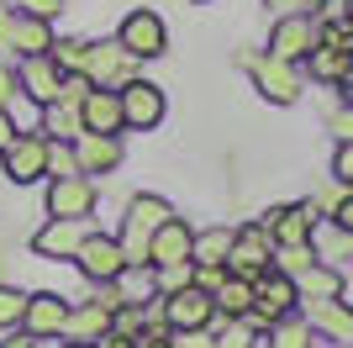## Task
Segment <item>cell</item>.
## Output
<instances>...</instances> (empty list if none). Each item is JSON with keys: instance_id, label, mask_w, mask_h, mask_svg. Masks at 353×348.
I'll use <instances>...</instances> for the list:
<instances>
[{"instance_id": "cell-1", "label": "cell", "mask_w": 353, "mask_h": 348, "mask_svg": "<svg viewBox=\"0 0 353 348\" xmlns=\"http://www.w3.org/2000/svg\"><path fill=\"white\" fill-rule=\"evenodd\" d=\"M169 217H174V206L163 201V195H153V190L127 195V206H121V232H117L127 269H148V238H153Z\"/></svg>"}, {"instance_id": "cell-2", "label": "cell", "mask_w": 353, "mask_h": 348, "mask_svg": "<svg viewBox=\"0 0 353 348\" xmlns=\"http://www.w3.org/2000/svg\"><path fill=\"white\" fill-rule=\"evenodd\" d=\"M295 306H301V296H295V280L280 275V269H264V275L253 280V311L243 322H248L253 333H269L280 317H290Z\"/></svg>"}, {"instance_id": "cell-3", "label": "cell", "mask_w": 353, "mask_h": 348, "mask_svg": "<svg viewBox=\"0 0 353 348\" xmlns=\"http://www.w3.org/2000/svg\"><path fill=\"white\" fill-rule=\"evenodd\" d=\"M127 53L137 58V64H148V58H163L169 53V27H163V16L153 11V6H137V11H127L117 21V32H111Z\"/></svg>"}, {"instance_id": "cell-4", "label": "cell", "mask_w": 353, "mask_h": 348, "mask_svg": "<svg viewBox=\"0 0 353 348\" xmlns=\"http://www.w3.org/2000/svg\"><path fill=\"white\" fill-rule=\"evenodd\" d=\"M243 64H248L253 90H259L264 101H274V106H295L301 101V90H306L301 64H285V58H269V53H248Z\"/></svg>"}, {"instance_id": "cell-5", "label": "cell", "mask_w": 353, "mask_h": 348, "mask_svg": "<svg viewBox=\"0 0 353 348\" xmlns=\"http://www.w3.org/2000/svg\"><path fill=\"white\" fill-rule=\"evenodd\" d=\"M121 95V127L127 132H153L169 116V95H163V85H153V79H127V85L117 90Z\"/></svg>"}, {"instance_id": "cell-6", "label": "cell", "mask_w": 353, "mask_h": 348, "mask_svg": "<svg viewBox=\"0 0 353 348\" xmlns=\"http://www.w3.org/2000/svg\"><path fill=\"white\" fill-rule=\"evenodd\" d=\"M74 269H79V280H85V285H111V280L127 269L117 232H95V227H90L85 243H79V253H74Z\"/></svg>"}, {"instance_id": "cell-7", "label": "cell", "mask_w": 353, "mask_h": 348, "mask_svg": "<svg viewBox=\"0 0 353 348\" xmlns=\"http://www.w3.org/2000/svg\"><path fill=\"white\" fill-rule=\"evenodd\" d=\"M316 206L311 201H295V206H269L264 217H259V227L269 232V243L274 248H306L311 238H316Z\"/></svg>"}, {"instance_id": "cell-8", "label": "cell", "mask_w": 353, "mask_h": 348, "mask_svg": "<svg viewBox=\"0 0 353 348\" xmlns=\"http://www.w3.org/2000/svg\"><path fill=\"white\" fill-rule=\"evenodd\" d=\"M0 174L11 185H43L48 180V137L43 132H16L11 148L0 153Z\"/></svg>"}, {"instance_id": "cell-9", "label": "cell", "mask_w": 353, "mask_h": 348, "mask_svg": "<svg viewBox=\"0 0 353 348\" xmlns=\"http://www.w3.org/2000/svg\"><path fill=\"white\" fill-rule=\"evenodd\" d=\"M74 164L85 180H105V174H117L127 164V143H121V132H79L74 137Z\"/></svg>"}, {"instance_id": "cell-10", "label": "cell", "mask_w": 353, "mask_h": 348, "mask_svg": "<svg viewBox=\"0 0 353 348\" xmlns=\"http://www.w3.org/2000/svg\"><path fill=\"white\" fill-rule=\"evenodd\" d=\"M85 232H90V222H79V217H43V227L32 232L27 248L37 253V259H48V264H74Z\"/></svg>"}, {"instance_id": "cell-11", "label": "cell", "mask_w": 353, "mask_h": 348, "mask_svg": "<svg viewBox=\"0 0 353 348\" xmlns=\"http://www.w3.org/2000/svg\"><path fill=\"white\" fill-rule=\"evenodd\" d=\"M264 269H274V243L259 222L248 227H232V248H227V275H243V280H259Z\"/></svg>"}, {"instance_id": "cell-12", "label": "cell", "mask_w": 353, "mask_h": 348, "mask_svg": "<svg viewBox=\"0 0 353 348\" xmlns=\"http://www.w3.org/2000/svg\"><path fill=\"white\" fill-rule=\"evenodd\" d=\"M316 43H322V27L306 11H290L269 27V58H285V64H306V53Z\"/></svg>"}, {"instance_id": "cell-13", "label": "cell", "mask_w": 353, "mask_h": 348, "mask_svg": "<svg viewBox=\"0 0 353 348\" xmlns=\"http://www.w3.org/2000/svg\"><path fill=\"white\" fill-rule=\"evenodd\" d=\"M85 74H90V85H101V90H121L127 79H137V58L127 53L117 37H95Z\"/></svg>"}, {"instance_id": "cell-14", "label": "cell", "mask_w": 353, "mask_h": 348, "mask_svg": "<svg viewBox=\"0 0 353 348\" xmlns=\"http://www.w3.org/2000/svg\"><path fill=\"white\" fill-rule=\"evenodd\" d=\"M95 201H101V190H95V180H85V174H63V180H48V190H43L48 217H79V222H90Z\"/></svg>"}, {"instance_id": "cell-15", "label": "cell", "mask_w": 353, "mask_h": 348, "mask_svg": "<svg viewBox=\"0 0 353 348\" xmlns=\"http://www.w3.org/2000/svg\"><path fill=\"white\" fill-rule=\"evenodd\" d=\"M69 311H74V301H63L59 290H27V317H21V333H32L37 343H43V338H63Z\"/></svg>"}, {"instance_id": "cell-16", "label": "cell", "mask_w": 353, "mask_h": 348, "mask_svg": "<svg viewBox=\"0 0 353 348\" xmlns=\"http://www.w3.org/2000/svg\"><path fill=\"white\" fill-rule=\"evenodd\" d=\"M163 301V322H169V333H190V327H211L216 322V306L201 285H185L174 296H159Z\"/></svg>"}, {"instance_id": "cell-17", "label": "cell", "mask_w": 353, "mask_h": 348, "mask_svg": "<svg viewBox=\"0 0 353 348\" xmlns=\"http://www.w3.org/2000/svg\"><path fill=\"white\" fill-rule=\"evenodd\" d=\"M195 248V227L185 217H169L153 238H148V269H163V264H190Z\"/></svg>"}, {"instance_id": "cell-18", "label": "cell", "mask_w": 353, "mask_h": 348, "mask_svg": "<svg viewBox=\"0 0 353 348\" xmlns=\"http://www.w3.org/2000/svg\"><path fill=\"white\" fill-rule=\"evenodd\" d=\"M16 79H21V95H27L32 106H53L59 101V90H63V74L53 58H16Z\"/></svg>"}, {"instance_id": "cell-19", "label": "cell", "mask_w": 353, "mask_h": 348, "mask_svg": "<svg viewBox=\"0 0 353 348\" xmlns=\"http://www.w3.org/2000/svg\"><path fill=\"white\" fill-rule=\"evenodd\" d=\"M79 122H85V132H127L121 127V95L90 85L85 101H79Z\"/></svg>"}, {"instance_id": "cell-20", "label": "cell", "mask_w": 353, "mask_h": 348, "mask_svg": "<svg viewBox=\"0 0 353 348\" xmlns=\"http://www.w3.org/2000/svg\"><path fill=\"white\" fill-rule=\"evenodd\" d=\"M306 322H311L316 338L353 343V306L348 301H306Z\"/></svg>"}, {"instance_id": "cell-21", "label": "cell", "mask_w": 353, "mask_h": 348, "mask_svg": "<svg viewBox=\"0 0 353 348\" xmlns=\"http://www.w3.org/2000/svg\"><path fill=\"white\" fill-rule=\"evenodd\" d=\"M111 317H117V311H111V306H101V301H79L69 311V327H63V338H69V343H101L105 333H111Z\"/></svg>"}, {"instance_id": "cell-22", "label": "cell", "mask_w": 353, "mask_h": 348, "mask_svg": "<svg viewBox=\"0 0 353 348\" xmlns=\"http://www.w3.org/2000/svg\"><path fill=\"white\" fill-rule=\"evenodd\" d=\"M295 296L301 301H343V275L332 269V264H311V269H301L295 275Z\"/></svg>"}, {"instance_id": "cell-23", "label": "cell", "mask_w": 353, "mask_h": 348, "mask_svg": "<svg viewBox=\"0 0 353 348\" xmlns=\"http://www.w3.org/2000/svg\"><path fill=\"white\" fill-rule=\"evenodd\" d=\"M211 306H216V317H227V322H243L253 311V280H243V275H227L216 290H211Z\"/></svg>"}, {"instance_id": "cell-24", "label": "cell", "mask_w": 353, "mask_h": 348, "mask_svg": "<svg viewBox=\"0 0 353 348\" xmlns=\"http://www.w3.org/2000/svg\"><path fill=\"white\" fill-rule=\"evenodd\" d=\"M53 21H37V16L16 11V58H43L48 48H53Z\"/></svg>"}, {"instance_id": "cell-25", "label": "cell", "mask_w": 353, "mask_h": 348, "mask_svg": "<svg viewBox=\"0 0 353 348\" xmlns=\"http://www.w3.org/2000/svg\"><path fill=\"white\" fill-rule=\"evenodd\" d=\"M43 137H53V143H74L79 132H85V122H79V106H69V101H53V106H43Z\"/></svg>"}, {"instance_id": "cell-26", "label": "cell", "mask_w": 353, "mask_h": 348, "mask_svg": "<svg viewBox=\"0 0 353 348\" xmlns=\"http://www.w3.org/2000/svg\"><path fill=\"white\" fill-rule=\"evenodd\" d=\"M227 248H232V227H206V232H195L190 264H206V269H227Z\"/></svg>"}, {"instance_id": "cell-27", "label": "cell", "mask_w": 353, "mask_h": 348, "mask_svg": "<svg viewBox=\"0 0 353 348\" xmlns=\"http://www.w3.org/2000/svg\"><path fill=\"white\" fill-rule=\"evenodd\" d=\"M264 343L269 348H311V343H316V333H311V322L301 317V311H290V317H280L264 333Z\"/></svg>"}, {"instance_id": "cell-28", "label": "cell", "mask_w": 353, "mask_h": 348, "mask_svg": "<svg viewBox=\"0 0 353 348\" xmlns=\"http://www.w3.org/2000/svg\"><path fill=\"white\" fill-rule=\"evenodd\" d=\"M343 69H348V53H338V48H322V43H316L306 53V74H311V79H322V85H338Z\"/></svg>"}, {"instance_id": "cell-29", "label": "cell", "mask_w": 353, "mask_h": 348, "mask_svg": "<svg viewBox=\"0 0 353 348\" xmlns=\"http://www.w3.org/2000/svg\"><path fill=\"white\" fill-rule=\"evenodd\" d=\"M48 58L59 64V74H85V64H90V43H85V37H53Z\"/></svg>"}, {"instance_id": "cell-30", "label": "cell", "mask_w": 353, "mask_h": 348, "mask_svg": "<svg viewBox=\"0 0 353 348\" xmlns=\"http://www.w3.org/2000/svg\"><path fill=\"white\" fill-rule=\"evenodd\" d=\"M21 317H27V290H16V285L0 280V333H16Z\"/></svg>"}, {"instance_id": "cell-31", "label": "cell", "mask_w": 353, "mask_h": 348, "mask_svg": "<svg viewBox=\"0 0 353 348\" xmlns=\"http://www.w3.org/2000/svg\"><path fill=\"white\" fill-rule=\"evenodd\" d=\"M211 333H216V348H253L259 343V333H253L248 322H227V317L211 322Z\"/></svg>"}, {"instance_id": "cell-32", "label": "cell", "mask_w": 353, "mask_h": 348, "mask_svg": "<svg viewBox=\"0 0 353 348\" xmlns=\"http://www.w3.org/2000/svg\"><path fill=\"white\" fill-rule=\"evenodd\" d=\"M311 264H316V248H274V269H280V275H301V269H311Z\"/></svg>"}, {"instance_id": "cell-33", "label": "cell", "mask_w": 353, "mask_h": 348, "mask_svg": "<svg viewBox=\"0 0 353 348\" xmlns=\"http://www.w3.org/2000/svg\"><path fill=\"white\" fill-rule=\"evenodd\" d=\"M63 174H79L74 143H53V137H48V180H63Z\"/></svg>"}, {"instance_id": "cell-34", "label": "cell", "mask_w": 353, "mask_h": 348, "mask_svg": "<svg viewBox=\"0 0 353 348\" xmlns=\"http://www.w3.org/2000/svg\"><path fill=\"white\" fill-rule=\"evenodd\" d=\"M21 101V79H16V64L11 58H0V111H11Z\"/></svg>"}, {"instance_id": "cell-35", "label": "cell", "mask_w": 353, "mask_h": 348, "mask_svg": "<svg viewBox=\"0 0 353 348\" xmlns=\"http://www.w3.org/2000/svg\"><path fill=\"white\" fill-rule=\"evenodd\" d=\"M63 6H69V0H11V11H27V16H37V21H59Z\"/></svg>"}, {"instance_id": "cell-36", "label": "cell", "mask_w": 353, "mask_h": 348, "mask_svg": "<svg viewBox=\"0 0 353 348\" xmlns=\"http://www.w3.org/2000/svg\"><path fill=\"white\" fill-rule=\"evenodd\" d=\"M111 333L137 338V333H143V306H117V317H111Z\"/></svg>"}, {"instance_id": "cell-37", "label": "cell", "mask_w": 353, "mask_h": 348, "mask_svg": "<svg viewBox=\"0 0 353 348\" xmlns=\"http://www.w3.org/2000/svg\"><path fill=\"white\" fill-rule=\"evenodd\" d=\"M169 348H216L211 327H190V333H169Z\"/></svg>"}, {"instance_id": "cell-38", "label": "cell", "mask_w": 353, "mask_h": 348, "mask_svg": "<svg viewBox=\"0 0 353 348\" xmlns=\"http://www.w3.org/2000/svg\"><path fill=\"white\" fill-rule=\"evenodd\" d=\"M0 58H16V11L0 6Z\"/></svg>"}, {"instance_id": "cell-39", "label": "cell", "mask_w": 353, "mask_h": 348, "mask_svg": "<svg viewBox=\"0 0 353 348\" xmlns=\"http://www.w3.org/2000/svg\"><path fill=\"white\" fill-rule=\"evenodd\" d=\"M332 180H338V185H353V143H338V153H332Z\"/></svg>"}, {"instance_id": "cell-40", "label": "cell", "mask_w": 353, "mask_h": 348, "mask_svg": "<svg viewBox=\"0 0 353 348\" xmlns=\"http://www.w3.org/2000/svg\"><path fill=\"white\" fill-rule=\"evenodd\" d=\"M327 127L338 132V143H353V106H338V111H327Z\"/></svg>"}, {"instance_id": "cell-41", "label": "cell", "mask_w": 353, "mask_h": 348, "mask_svg": "<svg viewBox=\"0 0 353 348\" xmlns=\"http://www.w3.org/2000/svg\"><path fill=\"white\" fill-rule=\"evenodd\" d=\"M332 227H343V232L353 238V190H348V195L338 201V211H332Z\"/></svg>"}, {"instance_id": "cell-42", "label": "cell", "mask_w": 353, "mask_h": 348, "mask_svg": "<svg viewBox=\"0 0 353 348\" xmlns=\"http://www.w3.org/2000/svg\"><path fill=\"white\" fill-rule=\"evenodd\" d=\"M132 348H169V333H159V327H143V333L132 338Z\"/></svg>"}, {"instance_id": "cell-43", "label": "cell", "mask_w": 353, "mask_h": 348, "mask_svg": "<svg viewBox=\"0 0 353 348\" xmlns=\"http://www.w3.org/2000/svg\"><path fill=\"white\" fill-rule=\"evenodd\" d=\"M0 348H37V338L16 327V333H0Z\"/></svg>"}, {"instance_id": "cell-44", "label": "cell", "mask_w": 353, "mask_h": 348, "mask_svg": "<svg viewBox=\"0 0 353 348\" xmlns=\"http://www.w3.org/2000/svg\"><path fill=\"white\" fill-rule=\"evenodd\" d=\"M11 137H16V122H11V111H0V153L11 148Z\"/></svg>"}, {"instance_id": "cell-45", "label": "cell", "mask_w": 353, "mask_h": 348, "mask_svg": "<svg viewBox=\"0 0 353 348\" xmlns=\"http://www.w3.org/2000/svg\"><path fill=\"white\" fill-rule=\"evenodd\" d=\"M269 11H280V16H290V11H301V6H306V0H264Z\"/></svg>"}, {"instance_id": "cell-46", "label": "cell", "mask_w": 353, "mask_h": 348, "mask_svg": "<svg viewBox=\"0 0 353 348\" xmlns=\"http://www.w3.org/2000/svg\"><path fill=\"white\" fill-rule=\"evenodd\" d=\"M95 348H132V338H121V333H105Z\"/></svg>"}, {"instance_id": "cell-47", "label": "cell", "mask_w": 353, "mask_h": 348, "mask_svg": "<svg viewBox=\"0 0 353 348\" xmlns=\"http://www.w3.org/2000/svg\"><path fill=\"white\" fill-rule=\"evenodd\" d=\"M338 90H343V95H348V101H353V64H348V69H343V79H338Z\"/></svg>"}, {"instance_id": "cell-48", "label": "cell", "mask_w": 353, "mask_h": 348, "mask_svg": "<svg viewBox=\"0 0 353 348\" xmlns=\"http://www.w3.org/2000/svg\"><path fill=\"white\" fill-rule=\"evenodd\" d=\"M338 16H343V21L353 27V0H343V11H338Z\"/></svg>"}, {"instance_id": "cell-49", "label": "cell", "mask_w": 353, "mask_h": 348, "mask_svg": "<svg viewBox=\"0 0 353 348\" xmlns=\"http://www.w3.org/2000/svg\"><path fill=\"white\" fill-rule=\"evenodd\" d=\"M59 348H95V343H69V338H63V343Z\"/></svg>"}, {"instance_id": "cell-50", "label": "cell", "mask_w": 353, "mask_h": 348, "mask_svg": "<svg viewBox=\"0 0 353 348\" xmlns=\"http://www.w3.org/2000/svg\"><path fill=\"white\" fill-rule=\"evenodd\" d=\"M332 348H353V343H332Z\"/></svg>"}, {"instance_id": "cell-51", "label": "cell", "mask_w": 353, "mask_h": 348, "mask_svg": "<svg viewBox=\"0 0 353 348\" xmlns=\"http://www.w3.org/2000/svg\"><path fill=\"white\" fill-rule=\"evenodd\" d=\"M195 6H211V0H195Z\"/></svg>"}, {"instance_id": "cell-52", "label": "cell", "mask_w": 353, "mask_h": 348, "mask_svg": "<svg viewBox=\"0 0 353 348\" xmlns=\"http://www.w3.org/2000/svg\"><path fill=\"white\" fill-rule=\"evenodd\" d=\"M0 6H11V0H0Z\"/></svg>"}, {"instance_id": "cell-53", "label": "cell", "mask_w": 353, "mask_h": 348, "mask_svg": "<svg viewBox=\"0 0 353 348\" xmlns=\"http://www.w3.org/2000/svg\"><path fill=\"white\" fill-rule=\"evenodd\" d=\"M311 348H322V343H311Z\"/></svg>"}]
</instances>
